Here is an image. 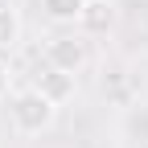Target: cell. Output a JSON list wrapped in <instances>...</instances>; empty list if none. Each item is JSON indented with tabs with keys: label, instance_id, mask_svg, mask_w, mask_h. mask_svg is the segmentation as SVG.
Returning <instances> with one entry per match:
<instances>
[{
	"label": "cell",
	"instance_id": "obj_1",
	"mask_svg": "<svg viewBox=\"0 0 148 148\" xmlns=\"http://www.w3.org/2000/svg\"><path fill=\"white\" fill-rule=\"evenodd\" d=\"M58 103H53L49 95H41L33 82L29 86H16L8 95V123L16 136H45L53 123H58Z\"/></svg>",
	"mask_w": 148,
	"mask_h": 148
},
{
	"label": "cell",
	"instance_id": "obj_2",
	"mask_svg": "<svg viewBox=\"0 0 148 148\" xmlns=\"http://www.w3.org/2000/svg\"><path fill=\"white\" fill-rule=\"evenodd\" d=\"M86 62H90V53H86V41L78 33H53V37H45V66L49 70L82 74Z\"/></svg>",
	"mask_w": 148,
	"mask_h": 148
},
{
	"label": "cell",
	"instance_id": "obj_3",
	"mask_svg": "<svg viewBox=\"0 0 148 148\" xmlns=\"http://www.w3.org/2000/svg\"><path fill=\"white\" fill-rule=\"evenodd\" d=\"M33 86L41 90V95H49L58 107H66L74 95H78V74H62V70H49V66H45V74H41Z\"/></svg>",
	"mask_w": 148,
	"mask_h": 148
},
{
	"label": "cell",
	"instance_id": "obj_4",
	"mask_svg": "<svg viewBox=\"0 0 148 148\" xmlns=\"http://www.w3.org/2000/svg\"><path fill=\"white\" fill-rule=\"evenodd\" d=\"M115 25V0H86L78 12V29L82 33H107Z\"/></svg>",
	"mask_w": 148,
	"mask_h": 148
},
{
	"label": "cell",
	"instance_id": "obj_5",
	"mask_svg": "<svg viewBox=\"0 0 148 148\" xmlns=\"http://www.w3.org/2000/svg\"><path fill=\"white\" fill-rule=\"evenodd\" d=\"M21 37H25V21L16 12V4L0 0V53H12L21 45Z\"/></svg>",
	"mask_w": 148,
	"mask_h": 148
},
{
	"label": "cell",
	"instance_id": "obj_6",
	"mask_svg": "<svg viewBox=\"0 0 148 148\" xmlns=\"http://www.w3.org/2000/svg\"><path fill=\"white\" fill-rule=\"evenodd\" d=\"M82 4H86V0H41V12H45V21H53V25H78Z\"/></svg>",
	"mask_w": 148,
	"mask_h": 148
},
{
	"label": "cell",
	"instance_id": "obj_7",
	"mask_svg": "<svg viewBox=\"0 0 148 148\" xmlns=\"http://www.w3.org/2000/svg\"><path fill=\"white\" fill-rule=\"evenodd\" d=\"M8 95H12V74H8V62L0 58V103H8Z\"/></svg>",
	"mask_w": 148,
	"mask_h": 148
}]
</instances>
